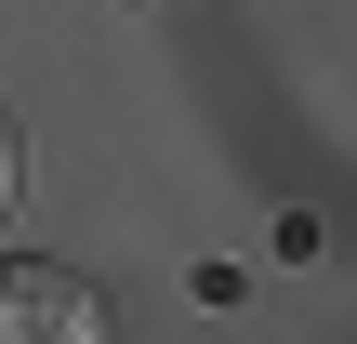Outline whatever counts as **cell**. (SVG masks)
Listing matches in <instances>:
<instances>
[{"instance_id":"obj_1","label":"cell","mask_w":357,"mask_h":344,"mask_svg":"<svg viewBox=\"0 0 357 344\" xmlns=\"http://www.w3.org/2000/svg\"><path fill=\"white\" fill-rule=\"evenodd\" d=\"M0 331H53V344H93L106 331V292L93 278H66V265H0Z\"/></svg>"},{"instance_id":"obj_2","label":"cell","mask_w":357,"mask_h":344,"mask_svg":"<svg viewBox=\"0 0 357 344\" xmlns=\"http://www.w3.org/2000/svg\"><path fill=\"white\" fill-rule=\"evenodd\" d=\"M0 212H13V133H0Z\"/></svg>"}]
</instances>
